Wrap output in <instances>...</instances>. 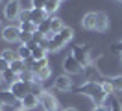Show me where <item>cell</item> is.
<instances>
[{"mask_svg": "<svg viewBox=\"0 0 122 111\" xmlns=\"http://www.w3.org/2000/svg\"><path fill=\"white\" fill-rule=\"evenodd\" d=\"M0 98L4 100V104H11V106L17 102V98L9 93V89H8V91H2V93H0Z\"/></svg>", "mask_w": 122, "mask_h": 111, "instance_id": "24", "label": "cell"}, {"mask_svg": "<svg viewBox=\"0 0 122 111\" xmlns=\"http://www.w3.org/2000/svg\"><path fill=\"white\" fill-rule=\"evenodd\" d=\"M59 0H48L46 2V6H45V11H46V15L50 17V15H54L56 11H57V7H59Z\"/></svg>", "mask_w": 122, "mask_h": 111, "instance_id": "17", "label": "cell"}, {"mask_svg": "<svg viewBox=\"0 0 122 111\" xmlns=\"http://www.w3.org/2000/svg\"><path fill=\"white\" fill-rule=\"evenodd\" d=\"M81 26H83L85 30H94V26H96V11L85 13L83 19H81Z\"/></svg>", "mask_w": 122, "mask_h": 111, "instance_id": "13", "label": "cell"}, {"mask_svg": "<svg viewBox=\"0 0 122 111\" xmlns=\"http://www.w3.org/2000/svg\"><path fill=\"white\" fill-rule=\"evenodd\" d=\"M109 83H111L113 91L122 93V76H113V78H109Z\"/></svg>", "mask_w": 122, "mask_h": 111, "instance_id": "21", "label": "cell"}, {"mask_svg": "<svg viewBox=\"0 0 122 111\" xmlns=\"http://www.w3.org/2000/svg\"><path fill=\"white\" fill-rule=\"evenodd\" d=\"M2 111H13V106H11V104H4Z\"/></svg>", "mask_w": 122, "mask_h": 111, "instance_id": "33", "label": "cell"}, {"mask_svg": "<svg viewBox=\"0 0 122 111\" xmlns=\"http://www.w3.org/2000/svg\"><path fill=\"white\" fill-rule=\"evenodd\" d=\"M9 93L17 98V102H22L24 96L30 93V83H26V81H22V80H17L15 83L9 85Z\"/></svg>", "mask_w": 122, "mask_h": 111, "instance_id": "4", "label": "cell"}, {"mask_svg": "<svg viewBox=\"0 0 122 111\" xmlns=\"http://www.w3.org/2000/svg\"><path fill=\"white\" fill-rule=\"evenodd\" d=\"M20 13H22V9H20L19 0H9L8 4L4 6V17H6V19H9V21H13V19H17V21H19Z\"/></svg>", "mask_w": 122, "mask_h": 111, "instance_id": "6", "label": "cell"}, {"mask_svg": "<svg viewBox=\"0 0 122 111\" xmlns=\"http://www.w3.org/2000/svg\"><path fill=\"white\" fill-rule=\"evenodd\" d=\"M46 19H48V15H46L45 9H37V7H35V9H31L30 13H28V21H31L33 24H37V26L43 21H46Z\"/></svg>", "mask_w": 122, "mask_h": 111, "instance_id": "12", "label": "cell"}, {"mask_svg": "<svg viewBox=\"0 0 122 111\" xmlns=\"http://www.w3.org/2000/svg\"><path fill=\"white\" fill-rule=\"evenodd\" d=\"M120 61H122V54H120Z\"/></svg>", "mask_w": 122, "mask_h": 111, "instance_id": "39", "label": "cell"}, {"mask_svg": "<svg viewBox=\"0 0 122 111\" xmlns=\"http://www.w3.org/2000/svg\"><path fill=\"white\" fill-rule=\"evenodd\" d=\"M19 35H20V28H19V26H13V24L4 26L2 33H0V37H2L6 43H17V41H19Z\"/></svg>", "mask_w": 122, "mask_h": 111, "instance_id": "7", "label": "cell"}, {"mask_svg": "<svg viewBox=\"0 0 122 111\" xmlns=\"http://www.w3.org/2000/svg\"><path fill=\"white\" fill-rule=\"evenodd\" d=\"M9 69V61H6L4 58H0V74H4Z\"/></svg>", "mask_w": 122, "mask_h": 111, "instance_id": "28", "label": "cell"}, {"mask_svg": "<svg viewBox=\"0 0 122 111\" xmlns=\"http://www.w3.org/2000/svg\"><path fill=\"white\" fill-rule=\"evenodd\" d=\"M2 30H4V28H2V24H0V33H2Z\"/></svg>", "mask_w": 122, "mask_h": 111, "instance_id": "38", "label": "cell"}, {"mask_svg": "<svg viewBox=\"0 0 122 111\" xmlns=\"http://www.w3.org/2000/svg\"><path fill=\"white\" fill-rule=\"evenodd\" d=\"M37 32H39V33H43V35H46V33H50V32H52V30H50V17H48L46 21H43L37 26Z\"/></svg>", "mask_w": 122, "mask_h": 111, "instance_id": "23", "label": "cell"}, {"mask_svg": "<svg viewBox=\"0 0 122 111\" xmlns=\"http://www.w3.org/2000/svg\"><path fill=\"white\" fill-rule=\"evenodd\" d=\"M109 111H122V104L118 100H113L111 106H109Z\"/></svg>", "mask_w": 122, "mask_h": 111, "instance_id": "29", "label": "cell"}, {"mask_svg": "<svg viewBox=\"0 0 122 111\" xmlns=\"http://www.w3.org/2000/svg\"><path fill=\"white\" fill-rule=\"evenodd\" d=\"M45 67H48V58L39 59V61H33V65L30 67V70H31V72H39V70L45 69Z\"/></svg>", "mask_w": 122, "mask_h": 111, "instance_id": "22", "label": "cell"}, {"mask_svg": "<svg viewBox=\"0 0 122 111\" xmlns=\"http://www.w3.org/2000/svg\"><path fill=\"white\" fill-rule=\"evenodd\" d=\"M111 50L113 52H120L122 54V41H117L115 44H111Z\"/></svg>", "mask_w": 122, "mask_h": 111, "instance_id": "30", "label": "cell"}, {"mask_svg": "<svg viewBox=\"0 0 122 111\" xmlns=\"http://www.w3.org/2000/svg\"><path fill=\"white\" fill-rule=\"evenodd\" d=\"M19 111H30V109H24V107H19Z\"/></svg>", "mask_w": 122, "mask_h": 111, "instance_id": "36", "label": "cell"}, {"mask_svg": "<svg viewBox=\"0 0 122 111\" xmlns=\"http://www.w3.org/2000/svg\"><path fill=\"white\" fill-rule=\"evenodd\" d=\"M17 56L22 59V61H26V59H30V58H31V50L26 46V44H20V46L17 48Z\"/></svg>", "mask_w": 122, "mask_h": 111, "instance_id": "18", "label": "cell"}, {"mask_svg": "<svg viewBox=\"0 0 122 111\" xmlns=\"http://www.w3.org/2000/svg\"><path fill=\"white\" fill-rule=\"evenodd\" d=\"M39 104H41V107L45 111H59L57 98H56L52 93H48V91H45L43 95L39 96Z\"/></svg>", "mask_w": 122, "mask_h": 111, "instance_id": "5", "label": "cell"}, {"mask_svg": "<svg viewBox=\"0 0 122 111\" xmlns=\"http://www.w3.org/2000/svg\"><path fill=\"white\" fill-rule=\"evenodd\" d=\"M63 70H65L67 74H80L81 70H83V67L80 65L72 56H67V58L63 59Z\"/></svg>", "mask_w": 122, "mask_h": 111, "instance_id": "8", "label": "cell"}, {"mask_svg": "<svg viewBox=\"0 0 122 111\" xmlns=\"http://www.w3.org/2000/svg\"><path fill=\"white\" fill-rule=\"evenodd\" d=\"M70 56L76 59L83 69L91 63V59H92L91 58V48H89L87 44H76V46L72 48V54H70Z\"/></svg>", "mask_w": 122, "mask_h": 111, "instance_id": "3", "label": "cell"}, {"mask_svg": "<svg viewBox=\"0 0 122 111\" xmlns=\"http://www.w3.org/2000/svg\"><path fill=\"white\" fill-rule=\"evenodd\" d=\"M74 91L89 96L92 102H94V106H104L106 104L107 93H106V89H104V85H102V81H87V83L78 85Z\"/></svg>", "mask_w": 122, "mask_h": 111, "instance_id": "1", "label": "cell"}, {"mask_svg": "<svg viewBox=\"0 0 122 111\" xmlns=\"http://www.w3.org/2000/svg\"><path fill=\"white\" fill-rule=\"evenodd\" d=\"M109 28V19H107L106 13H102V11H96V26H94V32H107Z\"/></svg>", "mask_w": 122, "mask_h": 111, "instance_id": "11", "label": "cell"}, {"mask_svg": "<svg viewBox=\"0 0 122 111\" xmlns=\"http://www.w3.org/2000/svg\"><path fill=\"white\" fill-rule=\"evenodd\" d=\"M19 28L22 30V32H28V33H35L37 32V24H33L31 21H24V22H20Z\"/></svg>", "mask_w": 122, "mask_h": 111, "instance_id": "19", "label": "cell"}, {"mask_svg": "<svg viewBox=\"0 0 122 111\" xmlns=\"http://www.w3.org/2000/svg\"><path fill=\"white\" fill-rule=\"evenodd\" d=\"M120 2H122V0H120Z\"/></svg>", "mask_w": 122, "mask_h": 111, "instance_id": "42", "label": "cell"}, {"mask_svg": "<svg viewBox=\"0 0 122 111\" xmlns=\"http://www.w3.org/2000/svg\"><path fill=\"white\" fill-rule=\"evenodd\" d=\"M92 111H109V106H106V104H104V106H94Z\"/></svg>", "mask_w": 122, "mask_h": 111, "instance_id": "32", "label": "cell"}, {"mask_svg": "<svg viewBox=\"0 0 122 111\" xmlns=\"http://www.w3.org/2000/svg\"><path fill=\"white\" fill-rule=\"evenodd\" d=\"M59 2H63V0H59Z\"/></svg>", "mask_w": 122, "mask_h": 111, "instance_id": "40", "label": "cell"}, {"mask_svg": "<svg viewBox=\"0 0 122 111\" xmlns=\"http://www.w3.org/2000/svg\"><path fill=\"white\" fill-rule=\"evenodd\" d=\"M102 85H104V89H106V93H107V95H109V93H113V87H111L109 80H107V81H102Z\"/></svg>", "mask_w": 122, "mask_h": 111, "instance_id": "31", "label": "cell"}, {"mask_svg": "<svg viewBox=\"0 0 122 111\" xmlns=\"http://www.w3.org/2000/svg\"><path fill=\"white\" fill-rule=\"evenodd\" d=\"M2 81H4V78H2V74H0V85H2Z\"/></svg>", "mask_w": 122, "mask_h": 111, "instance_id": "37", "label": "cell"}, {"mask_svg": "<svg viewBox=\"0 0 122 111\" xmlns=\"http://www.w3.org/2000/svg\"><path fill=\"white\" fill-rule=\"evenodd\" d=\"M0 2H2V0H0Z\"/></svg>", "mask_w": 122, "mask_h": 111, "instance_id": "41", "label": "cell"}, {"mask_svg": "<svg viewBox=\"0 0 122 111\" xmlns=\"http://www.w3.org/2000/svg\"><path fill=\"white\" fill-rule=\"evenodd\" d=\"M0 58H4L6 61H9V63H11V61H15L19 56H17V52H13V50H9V48H6V50L0 54Z\"/></svg>", "mask_w": 122, "mask_h": 111, "instance_id": "26", "label": "cell"}, {"mask_svg": "<svg viewBox=\"0 0 122 111\" xmlns=\"http://www.w3.org/2000/svg\"><path fill=\"white\" fill-rule=\"evenodd\" d=\"M2 107H4V100L0 98V111H2Z\"/></svg>", "mask_w": 122, "mask_h": 111, "instance_id": "35", "label": "cell"}, {"mask_svg": "<svg viewBox=\"0 0 122 111\" xmlns=\"http://www.w3.org/2000/svg\"><path fill=\"white\" fill-rule=\"evenodd\" d=\"M31 37H33V33H28V32H22V30H20L19 43H20V44H28V43H31Z\"/></svg>", "mask_w": 122, "mask_h": 111, "instance_id": "27", "label": "cell"}, {"mask_svg": "<svg viewBox=\"0 0 122 111\" xmlns=\"http://www.w3.org/2000/svg\"><path fill=\"white\" fill-rule=\"evenodd\" d=\"M63 28H65V24H63V21L59 17H50V30H52V33H59Z\"/></svg>", "mask_w": 122, "mask_h": 111, "instance_id": "14", "label": "cell"}, {"mask_svg": "<svg viewBox=\"0 0 122 111\" xmlns=\"http://www.w3.org/2000/svg\"><path fill=\"white\" fill-rule=\"evenodd\" d=\"M2 78H4V81H6L8 85H11V83H15L17 80H20V78H19V74H17L15 70H11V69H8L6 72L2 74Z\"/></svg>", "mask_w": 122, "mask_h": 111, "instance_id": "16", "label": "cell"}, {"mask_svg": "<svg viewBox=\"0 0 122 111\" xmlns=\"http://www.w3.org/2000/svg\"><path fill=\"white\" fill-rule=\"evenodd\" d=\"M9 69H11V70H15L17 74H20V72L26 70V63H24L20 58H17L15 61H11V63H9Z\"/></svg>", "mask_w": 122, "mask_h": 111, "instance_id": "15", "label": "cell"}, {"mask_svg": "<svg viewBox=\"0 0 122 111\" xmlns=\"http://www.w3.org/2000/svg\"><path fill=\"white\" fill-rule=\"evenodd\" d=\"M35 76H37V81H45L46 78H50V74H52V69H50V65L45 67V69H41L39 72H33Z\"/></svg>", "mask_w": 122, "mask_h": 111, "instance_id": "20", "label": "cell"}, {"mask_svg": "<svg viewBox=\"0 0 122 111\" xmlns=\"http://www.w3.org/2000/svg\"><path fill=\"white\" fill-rule=\"evenodd\" d=\"M19 4H20V9H22L24 13H30L31 9H35L33 0H19Z\"/></svg>", "mask_w": 122, "mask_h": 111, "instance_id": "25", "label": "cell"}, {"mask_svg": "<svg viewBox=\"0 0 122 111\" xmlns=\"http://www.w3.org/2000/svg\"><path fill=\"white\" fill-rule=\"evenodd\" d=\"M37 106H39V96L33 95V93H28V95L24 96V100L20 102V107H24V109H30V111H33Z\"/></svg>", "mask_w": 122, "mask_h": 111, "instance_id": "10", "label": "cell"}, {"mask_svg": "<svg viewBox=\"0 0 122 111\" xmlns=\"http://www.w3.org/2000/svg\"><path fill=\"white\" fill-rule=\"evenodd\" d=\"M54 87L57 91H69V89H72V80L67 74H61V76H57L54 80Z\"/></svg>", "mask_w": 122, "mask_h": 111, "instance_id": "9", "label": "cell"}, {"mask_svg": "<svg viewBox=\"0 0 122 111\" xmlns=\"http://www.w3.org/2000/svg\"><path fill=\"white\" fill-rule=\"evenodd\" d=\"M63 111H78V109H76V107H65Z\"/></svg>", "mask_w": 122, "mask_h": 111, "instance_id": "34", "label": "cell"}, {"mask_svg": "<svg viewBox=\"0 0 122 111\" xmlns=\"http://www.w3.org/2000/svg\"><path fill=\"white\" fill-rule=\"evenodd\" d=\"M72 37H74V30L69 28V26H65L59 33H54V37L48 41V52H57V50H61L65 44H69V41L72 39Z\"/></svg>", "mask_w": 122, "mask_h": 111, "instance_id": "2", "label": "cell"}]
</instances>
